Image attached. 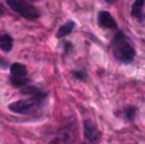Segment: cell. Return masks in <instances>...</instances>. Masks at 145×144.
<instances>
[{
	"label": "cell",
	"mask_w": 145,
	"mask_h": 144,
	"mask_svg": "<svg viewBox=\"0 0 145 144\" xmlns=\"http://www.w3.org/2000/svg\"><path fill=\"white\" fill-rule=\"evenodd\" d=\"M1 14H3V10H1V9H0V16H1Z\"/></svg>",
	"instance_id": "cell-16"
},
{
	"label": "cell",
	"mask_w": 145,
	"mask_h": 144,
	"mask_svg": "<svg viewBox=\"0 0 145 144\" xmlns=\"http://www.w3.org/2000/svg\"><path fill=\"white\" fill-rule=\"evenodd\" d=\"M83 136H85V143L83 144H99L100 139H101L100 130L90 120L83 122Z\"/></svg>",
	"instance_id": "cell-4"
},
{
	"label": "cell",
	"mask_w": 145,
	"mask_h": 144,
	"mask_svg": "<svg viewBox=\"0 0 145 144\" xmlns=\"http://www.w3.org/2000/svg\"><path fill=\"white\" fill-rule=\"evenodd\" d=\"M13 48V38L8 34H1L0 36V49L3 52H10Z\"/></svg>",
	"instance_id": "cell-8"
},
{
	"label": "cell",
	"mask_w": 145,
	"mask_h": 144,
	"mask_svg": "<svg viewBox=\"0 0 145 144\" xmlns=\"http://www.w3.org/2000/svg\"><path fill=\"white\" fill-rule=\"evenodd\" d=\"M10 72H11V76H16V78H24L27 76V68L25 65L20 64V62H14L10 65Z\"/></svg>",
	"instance_id": "cell-6"
},
{
	"label": "cell",
	"mask_w": 145,
	"mask_h": 144,
	"mask_svg": "<svg viewBox=\"0 0 145 144\" xmlns=\"http://www.w3.org/2000/svg\"><path fill=\"white\" fill-rule=\"evenodd\" d=\"M10 82H11L14 86H17V88H23V86H25V84L28 82V78H27V76H24V78L11 76V78H10Z\"/></svg>",
	"instance_id": "cell-10"
},
{
	"label": "cell",
	"mask_w": 145,
	"mask_h": 144,
	"mask_svg": "<svg viewBox=\"0 0 145 144\" xmlns=\"http://www.w3.org/2000/svg\"><path fill=\"white\" fill-rule=\"evenodd\" d=\"M135 113H137V109H135L134 106H127V107L124 109V116H125V119H127L128 122H133V120H134Z\"/></svg>",
	"instance_id": "cell-11"
},
{
	"label": "cell",
	"mask_w": 145,
	"mask_h": 144,
	"mask_svg": "<svg viewBox=\"0 0 145 144\" xmlns=\"http://www.w3.org/2000/svg\"><path fill=\"white\" fill-rule=\"evenodd\" d=\"M73 76L79 81H86V72L85 71H73Z\"/></svg>",
	"instance_id": "cell-12"
},
{
	"label": "cell",
	"mask_w": 145,
	"mask_h": 144,
	"mask_svg": "<svg viewBox=\"0 0 145 144\" xmlns=\"http://www.w3.org/2000/svg\"><path fill=\"white\" fill-rule=\"evenodd\" d=\"M113 55L123 64H130L135 58V49L121 31H118L113 40Z\"/></svg>",
	"instance_id": "cell-2"
},
{
	"label": "cell",
	"mask_w": 145,
	"mask_h": 144,
	"mask_svg": "<svg viewBox=\"0 0 145 144\" xmlns=\"http://www.w3.org/2000/svg\"><path fill=\"white\" fill-rule=\"evenodd\" d=\"M0 64H1V66L4 65V59H0Z\"/></svg>",
	"instance_id": "cell-15"
},
{
	"label": "cell",
	"mask_w": 145,
	"mask_h": 144,
	"mask_svg": "<svg viewBox=\"0 0 145 144\" xmlns=\"http://www.w3.org/2000/svg\"><path fill=\"white\" fill-rule=\"evenodd\" d=\"M20 93L25 95V99H20V100H16V102L10 103L8 109L14 113H21V114L33 112L47 97V92L40 91L35 86H23L20 89Z\"/></svg>",
	"instance_id": "cell-1"
},
{
	"label": "cell",
	"mask_w": 145,
	"mask_h": 144,
	"mask_svg": "<svg viewBox=\"0 0 145 144\" xmlns=\"http://www.w3.org/2000/svg\"><path fill=\"white\" fill-rule=\"evenodd\" d=\"M6 1L14 11H17L20 16H23L27 20H35L40 17V11L37 10V7H34L27 0H6Z\"/></svg>",
	"instance_id": "cell-3"
},
{
	"label": "cell",
	"mask_w": 145,
	"mask_h": 144,
	"mask_svg": "<svg viewBox=\"0 0 145 144\" xmlns=\"http://www.w3.org/2000/svg\"><path fill=\"white\" fill-rule=\"evenodd\" d=\"M144 3L145 0H135L134 1V4H133V7H131V14H133V17H135V18H142V7H144Z\"/></svg>",
	"instance_id": "cell-9"
},
{
	"label": "cell",
	"mask_w": 145,
	"mask_h": 144,
	"mask_svg": "<svg viewBox=\"0 0 145 144\" xmlns=\"http://www.w3.org/2000/svg\"><path fill=\"white\" fill-rule=\"evenodd\" d=\"M63 48H65V54H69V51L72 49V44L69 41H63Z\"/></svg>",
	"instance_id": "cell-13"
},
{
	"label": "cell",
	"mask_w": 145,
	"mask_h": 144,
	"mask_svg": "<svg viewBox=\"0 0 145 144\" xmlns=\"http://www.w3.org/2000/svg\"><path fill=\"white\" fill-rule=\"evenodd\" d=\"M73 28H75V21H72V20L66 21V23L62 24V26L59 27V30L56 31V38H63V37L69 36Z\"/></svg>",
	"instance_id": "cell-7"
},
{
	"label": "cell",
	"mask_w": 145,
	"mask_h": 144,
	"mask_svg": "<svg viewBox=\"0 0 145 144\" xmlns=\"http://www.w3.org/2000/svg\"><path fill=\"white\" fill-rule=\"evenodd\" d=\"M97 23L101 28H108V30L117 28V23L108 11H100L99 16H97Z\"/></svg>",
	"instance_id": "cell-5"
},
{
	"label": "cell",
	"mask_w": 145,
	"mask_h": 144,
	"mask_svg": "<svg viewBox=\"0 0 145 144\" xmlns=\"http://www.w3.org/2000/svg\"><path fill=\"white\" fill-rule=\"evenodd\" d=\"M104 1H107V3H110V4H111V3H114L116 0H104Z\"/></svg>",
	"instance_id": "cell-14"
}]
</instances>
